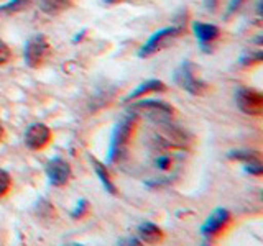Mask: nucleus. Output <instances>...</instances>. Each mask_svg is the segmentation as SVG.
Returning a JSON list of instances; mask_svg holds the SVG:
<instances>
[{
    "label": "nucleus",
    "instance_id": "nucleus-20",
    "mask_svg": "<svg viewBox=\"0 0 263 246\" xmlns=\"http://www.w3.org/2000/svg\"><path fill=\"white\" fill-rule=\"evenodd\" d=\"M87 209H89V205H87V202L86 200H81L79 203H78V207H76V210H74L71 215H72V218H82L84 217V213L87 212Z\"/></svg>",
    "mask_w": 263,
    "mask_h": 246
},
{
    "label": "nucleus",
    "instance_id": "nucleus-13",
    "mask_svg": "<svg viewBox=\"0 0 263 246\" xmlns=\"http://www.w3.org/2000/svg\"><path fill=\"white\" fill-rule=\"evenodd\" d=\"M90 162H92V168H94V171H96L97 177L101 179V182H102V186H104L105 191L109 192V194H112V195L117 194V187H115L114 180L110 179V174H109V171H107V168L104 166L102 162H99V161L94 159V158H90Z\"/></svg>",
    "mask_w": 263,
    "mask_h": 246
},
{
    "label": "nucleus",
    "instance_id": "nucleus-3",
    "mask_svg": "<svg viewBox=\"0 0 263 246\" xmlns=\"http://www.w3.org/2000/svg\"><path fill=\"white\" fill-rule=\"evenodd\" d=\"M175 82L183 90H186V92L193 94V95H202V94H205V90L209 89L208 84H205L202 79L197 77L194 64L189 63V61H184L176 69Z\"/></svg>",
    "mask_w": 263,
    "mask_h": 246
},
{
    "label": "nucleus",
    "instance_id": "nucleus-5",
    "mask_svg": "<svg viewBox=\"0 0 263 246\" xmlns=\"http://www.w3.org/2000/svg\"><path fill=\"white\" fill-rule=\"evenodd\" d=\"M49 51H51V48H49L48 39L43 35L31 36L27 41V46H25V63H27L28 68L36 69L46 61Z\"/></svg>",
    "mask_w": 263,
    "mask_h": 246
},
{
    "label": "nucleus",
    "instance_id": "nucleus-6",
    "mask_svg": "<svg viewBox=\"0 0 263 246\" xmlns=\"http://www.w3.org/2000/svg\"><path fill=\"white\" fill-rule=\"evenodd\" d=\"M235 100L238 109H240L243 113L247 115H253V117H258V115L263 113V95L257 90L252 89H238Z\"/></svg>",
    "mask_w": 263,
    "mask_h": 246
},
{
    "label": "nucleus",
    "instance_id": "nucleus-16",
    "mask_svg": "<svg viewBox=\"0 0 263 246\" xmlns=\"http://www.w3.org/2000/svg\"><path fill=\"white\" fill-rule=\"evenodd\" d=\"M33 0H10L4 5H0V15H10L15 12H20L23 8H27Z\"/></svg>",
    "mask_w": 263,
    "mask_h": 246
},
{
    "label": "nucleus",
    "instance_id": "nucleus-4",
    "mask_svg": "<svg viewBox=\"0 0 263 246\" xmlns=\"http://www.w3.org/2000/svg\"><path fill=\"white\" fill-rule=\"evenodd\" d=\"M184 31L183 27H176V25H173V27H168V28H163L160 31H156L152 35V38L146 41V43L140 48L138 51V56L140 57H148L155 54L156 51H160L164 46H166L170 41H173L175 38H178L181 33Z\"/></svg>",
    "mask_w": 263,
    "mask_h": 246
},
{
    "label": "nucleus",
    "instance_id": "nucleus-11",
    "mask_svg": "<svg viewBox=\"0 0 263 246\" xmlns=\"http://www.w3.org/2000/svg\"><path fill=\"white\" fill-rule=\"evenodd\" d=\"M156 90H164V84L158 79H150L143 82V84H140L134 92H130L127 97H125V102H132V100H137V98L143 97L145 94L148 92H156Z\"/></svg>",
    "mask_w": 263,
    "mask_h": 246
},
{
    "label": "nucleus",
    "instance_id": "nucleus-10",
    "mask_svg": "<svg viewBox=\"0 0 263 246\" xmlns=\"http://www.w3.org/2000/svg\"><path fill=\"white\" fill-rule=\"evenodd\" d=\"M137 235L140 243H146V244H156L163 241V232L158 225L152 223V221H145L138 228H137Z\"/></svg>",
    "mask_w": 263,
    "mask_h": 246
},
{
    "label": "nucleus",
    "instance_id": "nucleus-18",
    "mask_svg": "<svg viewBox=\"0 0 263 246\" xmlns=\"http://www.w3.org/2000/svg\"><path fill=\"white\" fill-rule=\"evenodd\" d=\"M10 56H12L10 48L7 46V43L4 39H0V66H4L10 61Z\"/></svg>",
    "mask_w": 263,
    "mask_h": 246
},
{
    "label": "nucleus",
    "instance_id": "nucleus-7",
    "mask_svg": "<svg viewBox=\"0 0 263 246\" xmlns=\"http://www.w3.org/2000/svg\"><path fill=\"white\" fill-rule=\"evenodd\" d=\"M230 213L226 209H216L211 215L208 217V220L204 221V225L201 227V233L212 240L216 238L219 233H222L227 228V225L230 223Z\"/></svg>",
    "mask_w": 263,
    "mask_h": 246
},
{
    "label": "nucleus",
    "instance_id": "nucleus-22",
    "mask_svg": "<svg viewBox=\"0 0 263 246\" xmlns=\"http://www.w3.org/2000/svg\"><path fill=\"white\" fill-rule=\"evenodd\" d=\"M219 4V0H205V7H208V10H216V7Z\"/></svg>",
    "mask_w": 263,
    "mask_h": 246
},
{
    "label": "nucleus",
    "instance_id": "nucleus-1",
    "mask_svg": "<svg viewBox=\"0 0 263 246\" xmlns=\"http://www.w3.org/2000/svg\"><path fill=\"white\" fill-rule=\"evenodd\" d=\"M137 117L135 115H128L123 120H120L115 127L112 138H110V148H109V162H120L127 156L132 133H134Z\"/></svg>",
    "mask_w": 263,
    "mask_h": 246
},
{
    "label": "nucleus",
    "instance_id": "nucleus-2",
    "mask_svg": "<svg viewBox=\"0 0 263 246\" xmlns=\"http://www.w3.org/2000/svg\"><path fill=\"white\" fill-rule=\"evenodd\" d=\"M128 112L135 117H146L155 123H166L173 117L175 109L163 100H152L150 98V100H138L132 104Z\"/></svg>",
    "mask_w": 263,
    "mask_h": 246
},
{
    "label": "nucleus",
    "instance_id": "nucleus-19",
    "mask_svg": "<svg viewBox=\"0 0 263 246\" xmlns=\"http://www.w3.org/2000/svg\"><path fill=\"white\" fill-rule=\"evenodd\" d=\"M245 171L250 172L253 176H261L263 172V164L261 161H255V162H247L245 164Z\"/></svg>",
    "mask_w": 263,
    "mask_h": 246
},
{
    "label": "nucleus",
    "instance_id": "nucleus-14",
    "mask_svg": "<svg viewBox=\"0 0 263 246\" xmlns=\"http://www.w3.org/2000/svg\"><path fill=\"white\" fill-rule=\"evenodd\" d=\"M72 0H40V8L41 12L48 15H58L66 8H69Z\"/></svg>",
    "mask_w": 263,
    "mask_h": 246
},
{
    "label": "nucleus",
    "instance_id": "nucleus-12",
    "mask_svg": "<svg viewBox=\"0 0 263 246\" xmlns=\"http://www.w3.org/2000/svg\"><path fill=\"white\" fill-rule=\"evenodd\" d=\"M194 33L197 39L201 43H209V41H214L219 36V28L216 25H209V23H202V22H194L193 25Z\"/></svg>",
    "mask_w": 263,
    "mask_h": 246
},
{
    "label": "nucleus",
    "instance_id": "nucleus-23",
    "mask_svg": "<svg viewBox=\"0 0 263 246\" xmlns=\"http://www.w3.org/2000/svg\"><path fill=\"white\" fill-rule=\"evenodd\" d=\"M2 136H4V127L0 125V139H2Z\"/></svg>",
    "mask_w": 263,
    "mask_h": 246
},
{
    "label": "nucleus",
    "instance_id": "nucleus-21",
    "mask_svg": "<svg viewBox=\"0 0 263 246\" xmlns=\"http://www.w3.org/2000/svg\"><path fill=\"white\" fill-rule=\"evenodd\" d=\"M242 4H243V0H232V2H230V5H229L227 16H229V15H232V13H235V12L238 10V7H240Z\"/></svg>",
    "mask_w": 263,
    "mask_h": 246
},
{
    "label": "nucleus",
    "instance_id": "nucleus-17",
    "mask_svg": "<svg viewBox=\"0 0 263 246\" xmlns=\"http://www.w3.org/2000/svg\"><path fill=\"white\" fill-rule=\"evenodd\" d=\"M12 187V179H10V174H8L7 171L0 169V197L7 195V192L10 191Z\"/></svg>",
    "mask_w": 263,
    "mask_h": 246
},
{
    "label": "nucleus",
    "instance_id": "nucleus-8",
    "mask_svg": "<svg viewBox=\"0 0 263 246\" xmlns=\"http://www.w3.org/2000/svg\"><path fill=\"white\" fill-rule=\"evenodd\" d=\"M49 141H51V130L45 123H33L25 131V145L33 151L43 150Z\"/></svg>",
    "mask_w": 263,
    "mask_h": 246
},
{
    "label": "nucleus",
    "instance_id": "nucleus-9",
    "mask_svg": "<svg viewBox=\"0 0 263 246\" xmlns=\"http://www.w3.org/2000/svg\"><path fill=\"white\" fill-rule=\"evenodd\" d=\"M46 174L49 182L56 187H63L68 184L71 179V166L69 162L63 158H53L46 164Z\"/></svg>",
    "mask_w": 263,
    "mask_h": 246
},
{
    "label": "nucleus",
    "instance_id": "nucleus-15",
    "mask_svg": "<svg viewBox=\"0 0 263 246\" xmlns=\"http://www.w3.org/2000/svg\"><path fill=\"white\" fill-rule=\"evenodd\" d=\"M229 158L234 161H240L243 164L247 162H255V161H261L260 153L258 151H249V150H237V151H229Z\"/></svg>",
    "mask_w": 263,
    "mask_h": 246
}]
</instances>
